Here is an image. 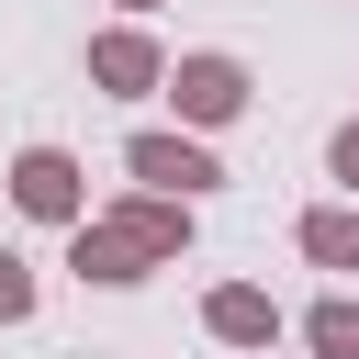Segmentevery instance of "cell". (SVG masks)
Returning <instances> with one entry per match:
<instances>
[{
    "instance_id": "cell-1",
    "label": "cell",
    "mask_w": 359,
    "mask_h": 359,
    "mask_svg": "<svg viewBox=\"0 0 359 359\" xmlns=\"http://www.w3.org/2000/svg\"><path fill=\"white\" fill-rule=\"evenodd\" d=\"M180 247H191V202H168V191H135V202H112V213L67 224V269H79V280H101V292H123V280L168 269Z\"/></svg>"
},
{
    "instance_id": "cell-2",
    "label": "cell",
    "mask_w": 359,
    "mask_h": 359,
    "mask_svg": "<svg viewBox=\"0 0 359 359\" xmlns=\"http://www.w3.org/2000/svg\"><path fill=\"white\" fill-rule=\"evenodd\" d=\"M168 101H180V123H191V135H213V123H236L258 90H247V67H236L224 45H191V56L168 67Z\"/></svg>"
},
{
    "instance_id": "cell-3",
    "label": "cell",
    "mask_w": 359,
    "mask_h": 359,
    "mask_svg": "<svg viewBox=\"0 0 359 359\" xmlns=\"http://www.w3.org/2000/svg\"><path fill=\"white\" fill-rule=\"evenodd\" d=\"M123 168H135L146 191H168V202H202V191H224V157H213L202 135H157V123L123 146Z\"/></svg>"
},
{
    "instance_id": "cell-4",
    "label": "cell",
    "mask_w": 359,
    "mask_h": 359,
    "mask_svg": "<svg viewBox=\"0 0 359 359\" xmlns=\"http://www.w3.org/2000/svg\"><path fill=\"white\" fill-rule=\"evenodd\" d=\"M11 213H34V224H90L79 157H67V146H22V157H11Z\"/></svg>"
},
{
    "instance_id": "cell-5",
    "label": "cell",
    "mask_w": 359,
    "mask_h": 359,
    "mask_svg": "<svg viewBox=\"0 0 359 359\" xmlns=\"http://www.w3.org/2000/svg\"><path fill=\"white\" fill-rule=\"evenodd\" d=\"M90 90H112V101L168 90V45H157L146 22H101V34H90Z\"/></svg>"
},
{
    "instance_id": "cell-6",
    "label": "cell",
    "mask_w": 359,
    "mask_h": 359,
    "mask_svg": "<svg viewBox=\"0 0 359 359\" xmlns=\"http://www.w3.org/2000/svg\"><path fill=\"white\" fill-rule=\"evenodd\" d=\"M202 325H213L224 348H280V303H269L258 280H213V292H202Z\"/></svg>"
},
{
    "instance_id": "cell-7",
    "label": "cell",
    "mask_w": 359,
    "mask_h": 359,
    "mask_svg": "<svg viewBox=\"0 0 359 359\" xmlns=\"http://www.w3.org/2000/svg\"><path fill=\"white\" fill-rule=\"evenodd\" d=\"M303 258L314 269H359V202H314L303 213Z\"/></svg>"
},
{
    "instance_id": "cell-8",
    "label": "cell",
    "mask_w": 359,
    "mask_h": 359,
    "mask_svg": "<svg viewBox=\"0 0 359 359\" xmlns=\"http://www.w3.org/2000/svg\"><path fill=\"white\" fill-rule=\"evenodd\" d=\"M303 348H314V359H359V303H348V292H325V303L303 314Z\"/></svg>"
},
{
    "instance_id": "cell-9",
    "label": "cell",
    "mask_w": 359,
    "mask_h": 359,
    "mask_svg": "<svg viewBox=\"0 0 359 359\" xmlns=\"http://www.w3.org/2000/svg\"><path fill=\"white\" fill-rule=\"evenodd\" d=\"M22 314H34V269L0 247V325H22Z\"/></svg>"
},
{
    "instance_id": "cell-10",
    "label": "cell",
    "mask_w": 359,
    "mask_h": 359,
    "mask_svg": "<svg viewBox=\"0 0 359 359\" xmlns=\"http://www.w3.org/2000/svg\"><path fill=\"white\" fill-rule=\"evenodd\" d=\"M325 168H337V180L359 191V123H337V135H325Z\"/></svg>"
},
{
    "instance_id": "cell-11",
    "label": "cell",
    "mask_w": 359,
    "mask_h": 359,
    "mask_svg": "<svg viewBox=\"0 0 359 359\" xmlns=\"http://www.w3.org/2000/svg\"><path fill=\"white\" fill-rule=\"evenodd\" d=\"M112 11H123V22H146V11H157V0H112Z\"/></svg>"
}]
</instances>
